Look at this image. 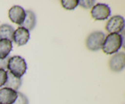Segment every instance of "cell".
Here are the masks:
<instances>
[{"instance_id": "cell-10", "label": "cell", "mask_w": 125, "mask_h": 104, "mask_svg": "<svg viewBox=\"0 0 125 104\" xmlns=\"http://www.w3.org/2000/svg\"><path fill=\"white\" fill-rule=\"evenodd\" d=\"M36 25V16L31 10H26V17L23 24L20 26L27 29V31H32Z\"/></svg>"}, {"instance_id": "cell-18", "label": "cell", "mask_w": 125, "mask_h": 104, "mask_svg": "<svg viewBox=\"0 0 125 104\" xmlns=\"http://www.w3.org/2000/svg\"><path fill=\"white\" fill-rule=\"evenodd\" d=\"M9 59H10V56L6 57L5 59H0V69H2V70H5V71L6 70Z\"/></svg>"}, {"instance_id": "cell-3", "label": "cell", "mask_w": 125, "mask_h": 104, "mask_svg": "<svg viewBox=\"0 0 125 104\" xmlns=\"http://www.w3.org/2000/svg\"><path fill=\"white\" fill-rule=\"evenodd\" d=\"M105 37V35L103 31H96L92 32L86 38V47L91 51H98L102 49Z\"/></svg>"}, {"instance_id": "cell-12", "label": "cell", "mask_w": 125, "mask_h": 104, "mask_svg": "<svg viewBox=\"0 0 125 104\" xmlns=\"http://www.w3.org/2000/svg\"><path fill=\"white\" fill-rule=\"evenodd\" d=\"M13 49V43L7 39H0V59H5L9 56Z\"/></svg>"}, {"instance_id": "cell-8", "label": "cell", "mask_w": 125, "mask_h": 104, "mask_svg": "<svg viewBox=\"0 0 125 104\" xmlns=\"http://www.w3.org/2000/svg\"><path fill=\"white\" fill-rule=\"evenodd\" d=\"M30 38V33L29 31L27 29L19 27L14 31L13 36V41L17 44L18 46L24 45L27 43Z\"/></svg>"}, {"instance_id": "cell-5", "label": "cell", "mask_w": 125, "mask_h": 104, "mask_svg": "<svg viewBox=\"0 0 125 104\" xmlns=\"http://www.w3.org/2000/svg\"><path fill=\"white\" fill-rule=\"evenodd\" d=\"M111 10L109 6L105 3H97L91 10L92 17L95 21H105L110 16Z\"/></svg>"}, {"instance_id": "cell-6", "label": "cell", "mask_w": 125, "mask_h": 104, "mask_svg": "<svg viewBox=\"0 0 125 104\" xmlns=\"http://www.w3.org/2000/svg\"><path fill=\"white\" fill-rule=\"evenodd\" d=\"M109 69L113 72H120L125 67V54L124 52L114 53L109 60Z\"/></svg>"}, {"instance_id": "cell-13", "label": "cell", "mask_w": 125, "mask_h": 104, "mask_svg": "<svg viewBox=\"0 0 125 104\" xmlns=\"http://www.w3.org/2000/svg\"><path fill=\"white\" fill-rule=\"evenodd\" d=\"M13 33L14 29L11 25L7 24L0 25V39H7L12 42Z\"/></svg>"}, {"instance_id": "cell-14", "label": "cell", "mask_w": 125, "mask_h": 104, "mask_svg": "<svg viewBox=\"0 0 125 104\" xmlns=\"http://www.w3.org/2000/svg\"><path fill=\"white\" fill-rule=\"evenodd\" d=\"M61 4L66 10H73L78 6V0H62Z\"/></svg>"}, {"instance_id": "cell-1", "label": "cell", "mask_w": 125, "mask_h": 104, "mask_svg": "<svg viewBox=\"0 0 125 104\" xmlns=\"http://www.w3.org/2000/svg\"><path fill=\"white\" fill-rule=\"evenodd\" d=\"M124 37L120 34H109L105 37L102 49L107 55L114 54L122 47Z\"/></svg>"}, {"instance_id": "cell-7", "label": "cell", "mask_w": 125, "mask_h": 104, "mask_svg": "<svg viewBox=\"0 0 125 104\" xmlns=\"http://www.w3.org/2000/svg\"><path fill=\"white\" fill-rule=\"evenodd\" d=\"M8 15L12 22L21 26L25 19L26 10L20 6H13L10 9Z\"/></svg>"}, {"instance_id": "cell-4", "label": "cell", "mask_w": 125, "mask_h": 104, "mask_svg": "<svg viewBox=\"0 0 125 104\" xmlns=\"http://www.w3.org/2000/svg\"><path fill=\"white\" fill-rule=\"evenodd\" d=\"M124 29V19L120 15L113 16L107 21L105 30L109 34H120Z\"/></svg>"}, {"instance_id": "cell-2", "label": "cell", "mask_w": 125, "mask_h": 104, "mask_svg": "<svg viewBox=\"0 0 125 104\" xmlns=\"http://www.w3.org/2000/svg\"><path fill=\"white\" fill-rule=\"evenodd\" d=\"M27 69V63L23 57L20 56L10 57L9 61H8L7 70L13 75L21 78L26 73Z\"/></svg>"}, {"instance_id": "cell-17", "label": "cell", "mask_w": 125, "mask_h": 104, "mask_svg": "<svg viewBox=\"0 0 125 104\" xmlns=\"http://www.w3.org/2000/svg\"><path fill=\"white\" fill-rule=\"evenodd\" d=\"M7 79V71L0 69V87L4 86Z\"/></svg>"}, {"instance_id": "cell-11", "label": "cell", "mask_w": 125, "mask_h": 104, "mask_svg": "<svg viewBox=\"0 0 125 104\" xmlns=\"http://www.w3.org/2000/svg\"><path fill=\"white\" fill-rule=\"evenodd\" d=\"M21 84H22L21 78H17V77L13 75L9 71H7V79L5 84H4L5 88H11V89H13L14 91H17L21 88Z\"/></svg>"}, {"instance_id": "cell-16", "label": "cell", "mask_w": 125, "mask_h": 104, "mask_svg": "<svg viewBox=\"0 0 125 104\" xmlns=\"http://www.w3.org/2000/svg\"><path fill=\"white\" fill-rule=\"evenodd\" d=\"M95 1L94 0H78V5L84 9H90L92 8V6L95 5Z\"/></svg>"}, {"instance_id": "cell-9", "label": "cell", "mask_w": 125, "mask_h": 104, "mask_svg": "<svg viewBox=\"0 0 125 104\" xmlns=\"http://www.w3.org/2000/svg\"><path fill=\"white\" fill-rule=\"evenodd\" d=\"M17 97V91L8 88H2L0 89V104H13Z\"/></svg>"}, {"instance_id": "cell-15", "label": "cell", "mask_w": 125, "mask_h": 104, "mask_svg": "<svg viewBox=\"0 0 125 104\" xmlns=\"http://www.w3.org/2000/svg\"><path fill=\"white\" fill-rule=\"evenodd\" d=\"M13 104H29L28 99L22 92H17V97Z\"/></svg>"}]
</instances>
